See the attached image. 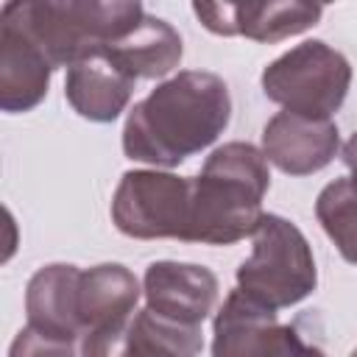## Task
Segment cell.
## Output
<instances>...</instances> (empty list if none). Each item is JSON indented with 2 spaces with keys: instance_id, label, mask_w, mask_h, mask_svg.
Wrapping results in <instances>:
<instances>
[{
  "instance_id": "cell-15",
  "label": "cell",
  "mask_w": 357,
  "mask_h": 357,
  "mask_svg": "<svg viewBox=\"0 0 357 357\" xmlns=\"http://www.w3.org/2000/svg\"><path fill=\"white\" fill-rule=\"evenodd\" d=\"M134 84L137 81L123 75L109 59L89 56L67 70L64 98L78 117L89 123H112L126 112Z\"/></svg>"
},
{
  "instance_id": "cell-16",
  "label": "cell",
  "mask_w": 357,
  "mask_h": 357,
  "mask_svg": "<svg viewBox=\"0 0 357 357\" xmlns=\"http://www.w3.org/2000/svg\"><path fill=\"white\" fill-rule=\"evenodd\" d=\"M53 67L45 56L11 25L0 22V109L25 114L36 109L50 86Z\"/></svg>"
},
{
  "instance_id": "cell-18",
  "label": "cell",
  "mask_w": 357,
  "mask_h": 357,
  "mask_svg": "<svg viewBox=\"0 0 357 357\" xmlns=\"http://www.w3.org/2000/svg\"><path fill=\"white\" fill-rule=\"evenodd\" d=\"M8 357H75L73 343L45 335L33 326H25L14 335L11 346H8Z\"/></svg>"
},
{
  "instance_id": "cell-1",
  "label": "cell",
  "mask_w": 357,
  "mask_h": 357,
  "mask_svg": "<svg viewBox=\"0 0 357 357\" xmlns=\"http://www.w3.org/2000/svg\"><path fill=\"white\" fill-rule=\"evenodd\" d=\"M231 120L226 81L209 70H181L137 100L123 126V153L153 167H178L206 151Z\"/></svg>"
},
{
  "instance_id": "cell-19",
  "label": "cell",
  "mask_w": 357,
  "mask_h": 357,
  "mask_svg": "<svg viewBox=\"0 0 357 357\" xmlns=\"http://www.w3.org/2000/svg\"><path fill=\"white\" fill-rule=\"evenodd\" d=\"M340 159H343V165L349 167V178H351V184L357 187V131L343 142V148H340Z\"/></svg>"
},
{
  "instance_id": "cell-8",
  "label": "cell",
  "mask_w": 357,
  "mask_h": 357,
  "mask_svg": "<svg viewBox=\"0 0 357 357\" xmlns=\"http://www.w3.org/2000/svg\"><path fill=\"white\" fill-rule=\"evenodd\" d=\"M192 14L215 36H245L259 45H273L318 25V20L324 17V6L304 0L192 3Z\"/></svg>"
},
{
  "instance_id": "cell-9",
  "label": "cell",
  "mask_w": 357,
  "mask_h": 357,
  "mask_svg": "<svg viewBox=\"0 0 357 357\" xmlns=\"http://www.w3.org/2000/svg\"><path fill=\"white\" fill-rule=\"evenodd\" d=\"M204 349L201 326H181L137 310L126 324L81 337V357H198Z\"/></svg>"
},
{
  "instance_id": "cell-20",
  "label": "cell",
  "mask_w": 357,
  "mask_h": 357,
  "mask_svg": "<svg viewBox=\"0 0 357 357\" xmlns=\"http://www.w3.org/2000/svg\"><path fill=\"white\" fill-rule=\"evenodd\" d=\"M349 357H357V349H354V351H351V354H349Z\"/></svg>"
},
{
  "instance_id": "cell-11",
  "label": "cell",
  "mask_w": 357,
  "mask_h": 357,
  "mask_svg": "<svg viewBox=\"0 0 357 357\" xmlns=\"http://www.w3.org/2000/svg\"><path fill=\"white\" fill-rule=\"evenodd\" d=\"M337 151L340 131L335 120L279 112L262 128V153L268 165L287 176H312L324 170L337 156Z\"/></svg>"
},
{
  "instance_id": "cell-10",
  "label": "cell",
  "mask_w": 357,
  "mask_h": 357,
  "mask_svg": "<svg viewBox=\"0 0 357 357\" xmlns=\"http://www.w3.org/2000/svg\"><path fill=\"white\" fill-rule=\"evenodd\" d=\"M218 276L206 265L159 259L145 268L142 296L145 307L181 326H201L218 301Z\"/></svg>"
},
{
  "instance_id": "cell-17",
  "label": "cell",
  "mask_w": 357,
  "mask_h": 357,
  "mask_svg": "<svg viewBox=\"0 0 357 357\" xmlns=\"http://www.w3.org/2000/svg\"><path fill=\"white\" fill-rule=\"evenodd\" d=\"M315 218L340 257L357 265V187L351 178L329 181L315 198Z\"/></svg>"
},
{
  "instance_id": "cell-5",
  "label": "cell",
  "mask_w": 357,
  "mask_h": 357,
  "mask_svg": "<svg viewBox=\"0 0 357 357\" xmlns=\"http://www.w3.org/2000/svg\"><path fill=\"white\" fill-rule=\"evenodd\" d=\"M259 84L265 98L284 112L332 120L349 95L351 64L324 39H307L273 59L262 70Z\"/></svg>"
},
{
  "instance_id": "cell-3",
  "label": "cell",
  "mask_w": 357,
  "mask_h": 357,
  "mask_svg": "<svg viewBox=\"0 0 357 357\" xmlns=\"http://www.w3.org/2000/svg\"><path fill=\"white\" fill-rule=\"evenodd\" d=\"M145 17L137 0H8L0 22L20 31L53 70L103 53Z\"/></svg>"
},
{
  "instance_id": "cell-2",
  "label": "cell",
  "mask_w": 357,
  "mask_h": 357,
  "mask_svg": "<svg viewBox=\"0 0 357 357\" xmlns=\"http://www.w3.org/2000/svg\"><path fill=\"white\" fill-rule=\"evenodd\" d=\"M268 187L271 170L262 148L240 139L218 145L192 176L187 243L234 245L254 237Z\"/></svg>"
},
{
  "instance_id": "cell-14",
  "label": "cell",
  "mask_w": 357,
  "mask_h": 357,
  "mask_svg": "<svg viewBox=\"0 0 357 357\" xmlns=\"http://www.w3.org/2000/svg\"><path fill=\"white\" fill-rule=\"evenodd\" d=\"M139 279L120 262H100L84 271L78 290V315L84 335L126 324L139 304Z\"/></svg>"
},
{
  "instance_id": "cell-13",
  "label": "cell",
  "mask_w": 357,
  "mask_h": 357,
  "mask_svg": "<svg viewBox=\"0 0 357 357\" xmlns=\"http://www.w3.org/2000/svg\"><path fill=\"white\" fill-rule=\"evenodd\" d=\"M98 56L109 59L131 81L139 78L151 81V78H165L178 67L184 56V42L181 33L167 20L145 11L142 22L131 33H126Z\"/></svg>"
},
{
  "instance_id": "cell-4",
  "label": "cell",
  "mask_w": 357,
  "mask_h": 357,
  "mask_svg": "<svg viewBox=\"0 0 357 357\" xmlns=\"http://www.w3.org/2000/svg\"><path fill=\"white\" fill-rule=\"evenodd\" d=\"M318 284L312 245L304 231L282 215L265 212L251 257L237 268V290L268 310H287L304 301Z\"/></svg>"
},
{
  "instance_id": "cell-12",
  "label": "cell",
  "mask_w": 357,
  "mask_h": 357,
  "mask_svg": "<svg viewBox=\"0 0 357 357\" xmlns=\"http://www.w3.org/2000/svg\"><path fill=\"white\" fill-rule=\"evenodd\" d=\"M84 271L70 262L42 265L25 287V315L28 326L75 343L84 337L78 315V290Z\"/></svg>"
},
{
  "instance_id": "cell-6",
  "label": "cell",
  "mask_w": 357,
  "mask_h": 357,
  "mask_svg": "<svg viewBox=\"0 0 357 357\" xmlns=\"http://www.w3.org/2000/svg\"><path fill=\"white\" fill-rule=\"evenodd\" d=\"M192 178L167 170H126L112 195V223L134 240H181L190 229Z\"/></svg>"
},
{
  "instance_id": "cell-7",
  "label": "cell",
  "mask_w": 357,
  "mask_h": 357,
  "mask_svg": "<svg viewBox=\"0 0 357 357\" xmlns=\"http://www.w3.org/2000/svg\"><path fill=\"white\" fill-rule=\"evenodd\" d=\"M212 357H326L307 343L296 326L282 324L276 310H268L240 293L226 296L212 321Z\"/></svg>"
}]
</instances>
